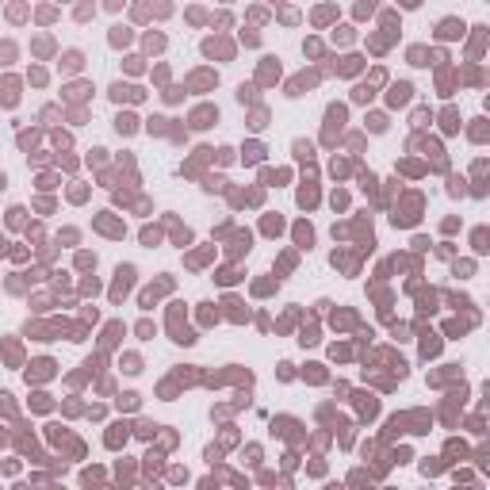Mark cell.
I'll list each match as a JSON object with an SVG mask.
<instances>
[{
  "label": "cell",
  "instance_id": "1",
  "mask_svg": "<svg viewBox=\"0 0 490 490\" xmlns=\"http://www.w3.org/2000/svg\"><path fill=\"white\" fill-rule=\"evenodd\" d=\"M0 188H4V173H0Z\"/></svg>",
  "mask_w": 490,
  "mask_h": 490
}]
</instances>
